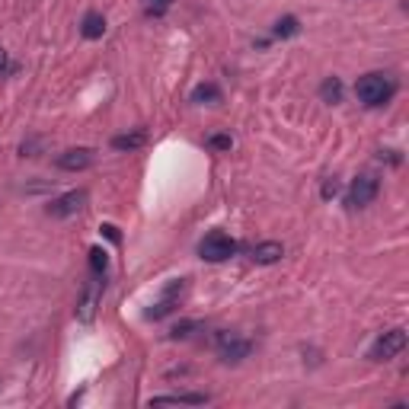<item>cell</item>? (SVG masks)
Segmentation results:
<instances>
[{
	"label": "cell",
	"mask_w": 409,
	"mask_h": 409,
	"mask_svg": "<svg viewBox=\"0 0 409 409\" xmlns=\"http://www.w3.org/2000/svg\"><path fill=\"white\" fill-rule=\"evenodd\" d=\"M336 192H339V183H336V179H329V183H323V198H333Z\"/></svg>",
	"instance_id": "20"
},
{
	"label": "cell",
	"mask_w": 409,
	"mask_h": 409,
	"mask_svg": "<svg viewBox=\"0 0 409 409\" xmlns=\"http://www.w3.org/2000/svg\"><path fill=\"white\" fill-rule=\"evenodd\" d=\"M231 135H211L208 138V148H214V150H231Z\"/></svg>",
	"instance_id": "18"
},
{
	"label": "cell",
	"mask_w": 409,
	"mask_h": 409,
	"mask_svg": "<svg viewBox=\"0 0 409 409\" xmlns=\"http://www.w3.org/2000/svg\"><path fill=\"white\" fill-rule=\"evenodd\" d=\"M144 141H148L144 131H131V135H115V138H112V148L115 150H138V148H144Z\"/></svg>",
	"instance_id": "11"
},
{
	"label": "cell",
	"mask_w": 409,
	"mask_h": 409,
	"mask_svg": "<svg viewBox=\"0 0 409 409\" xmlns=\"http://www.w3.org/2000/svg\"><path fill=\"white\" fill-rule=\"evenodd\" d=\"M377 192H381V183H377V176H371V173H364V176H358L352 183V189H349V208H364V204H371L374 198H377Z\"/></svg>",
	"instance_id": "5"
},
{
	"label": "cell",
	"mask_w": 409,
	"mask_h": 409,
	"mask_svg": "<svg viewBox=\"0 0 409 409\" xmlns=\"http://www.w3.org/2000/svg\"><path fill=\"white\" fill-rule=\"evenodd\" d=\"M100 285H102V281L96 279V281H93V288L86 291V294H84V301H80V310H77V314H80V320H93L96 301H100Z\"/></svg>",
	"instance_id": "12"
},
{
	"label": "cell",
	"mask_w": 409,
	"mask_h": 409,
	"mask_svg": "<svg viewBox=\"0 0 409 409\" xmlns=\"http://www.w3.org/2000/svg\"><path fill=\"white\" fill-rule=\"evenodd\" d=\"M221 100V90L214 84H202L196 86V93H192V102H218Z\"/></svg>",
	"instance_id": "16"
},
{
	"label": "cell",
	"mask_w": 409,
	"mask_h": 409,
	"mask_svg": "<svg viewBox=\"0 0 409 409\" xmlns=\"http://www.w3.org/2000/svg\"><path fill=\"white\" fill-rule=\"evenodd\" d=\"M218 349H221L224 362L237 364V362H243V358L253 352V342H250V339H240L237 333H227V329H221V333H218Z\"/></svg>",
	"instance_id": "4"
},
{
	"label": "cell",
	"mask_w": 409,
	"mask_h": 409,
	"mask_svg": "<svg viewBox=\"0 0 409 409\" xmlns=\"http://www.w3.org/2000/svg\"><path fill=\"white\" fill-rule=\"evenodd\" d=\"M154 3H157V7H170V3H173V0H154Z\"/></svg>",
	"instance_id": "23"
},
{
	"label": "cell",
	"mask_w": 409,
	"mask_h": 409,
	"mask_svg": "<svg viewBox=\"0 0 409 409\" xmlns=\"http://www.w3.org/2000/svg\"><path fill=\"white\" fill-rule=\"evenodd\" d=\"M80 32H84V38H100L102 32H106V19H102L100 13H86Z\"/></svg>",
	"instance_id": "13"
},
{
	"label": "cell",
	"mask_w": 409,
	"mask_h": 409,
	"mask_svg": "<svg viewBox=\"0 0 409 409\" xmlns=\"http://www.w3.org/2000/svg\"><path fill=\"white\" fill-rule=\"evenodd\" d=\"M84 204H86V192H67V196L55 198V202L48 204V214H51V218H71V214H77Z\"/></svg>",
	"instance_id": "7"
},
{
	"label": "cell",
	"mask_w": 409,
	"mask_h": 409,
	"mask_svg": "<svg viewBox=\"0 0 409 409\" xmlns=\"http://www.w3.org/2000/svg\"><path fill=\"white\" fill-rule=\"evenodd\" d=\"M183 291H186V281H183V279L173 281V285H170V288L163 291V298H160L157 304H154V307L148 310L150 320H163L167 314H173V310H176V304H179V298H183Z\"/></svg>",
	"instance_id": "6"
},
{
	"label": "cell",
	"mask_w": 409,
	"mask_h": 409,
	"mask_svg": "<svg viewBox=\"0 0 409 409\" xmlns=\"http://www.w3.org/2000/svg\"><path fill=\"white\" fill-rule=\"evenodd\" d=\"M298 32H301V23H298V16H281L279 23H275V36H279V38L298 36Z\"/></svg>",
	"instance_id": "15"
},
{
	"label": "cell",
	"mask_w": 409,
	"mask_h": 409,
	"mask_svg": "<svg viewBox=\"0 0 409 409\" xmlns=\"http://www.w3.org/2000/svg\"><path fill=\"white\" fill-rule=\"evenodd\" d=\"M393 93H397V84H393L390 74H364L355 84V96L364 106H384V102L393 100Z\"/></svg>",
	"instance_id": "1"
},
{
	"label": "cell",
	"mask_w": 409,
	"mask_h": 409,
	"mask_svg": "<svg viewBox=\"0 0 409 409\" xmlns=\"http://www.w3.org/2000/svg\"><path fill=\"white\" fill-rule=\"evenodd\" d=\"M58 170H67V173H77V170H86L93 163V150L86 148H74V150H65V154H58Z\"/></svg>",
	"instance_id": "8"
},
{
	"label": "cell",
	"mask_w": 409,
	"mask_h": 409,
	"mask_svg": "<svg viewBox=\"0 0 409 409\" xmlns=\"http://www.w3.org/2000/svg\"><path fill=\"white\" fill-rule=\"evenodd\" d=\"M406 349V329H387V333L371 345V362H390L393 355H400Z\"/></svg>",
	"instance_id": "3"
},
{
	"label": "cell",
	"mask_w": 409,
	"mask_h": 409,
	"mask_svg": "<svg viewBox=\"0 0 409 409\" xmlns=\"http://www.w3.org/2000/svg\"><path fill=\"white\" fill-rule=\"evenodd\" d=\"M176 403H186V406H204L208 397L204 393H176V397H154L150 406H176Z\"/></svg>",
	"instance_id": "10"
},
{
	"label": "cell",
	"mask_w": 409,
	"mask_h": 409,
	"mask_svg": "<svg viewBox=\"0 0 409 409\" xmlns=\"http://www.w3.org/2000/svg\"><path fill=\"white\" fill-rule=\"evenodd\" d=\"M100 231L106 233V237H109V240H119V233H115V227H112V224H102Z\"/></svg>",
	"instance_id": "21"
},
{
	"label": "cell",
	"mask_w": 409,
	"mask_h": 409,
	"mask_svg": "<svg viewBox=\"0 0 409 409\" xmlns=\"http://www.w3.org/2000/svg\"><path fill=\"white\" fill-rule=\"evenodd\" d=\"M320 96L326 102H339L342 100V84H339V77H326L323 86H320Z\"/></svg>",
	"instance_id": "14"
},
{
	"label": "cell",
	"mask_w": 409,
	"mask_h": 409,
	"mask_svg": "<svg viewBox=\"0 0 409 409\" xmlns=\"http://www.w3.org/2000/svg\"><path fill=\"white\" fill-rule=\"evenodd\" d=\"M106 266H109V259H106V253L96 246V250H90V269H93L96 279H102L106 275Z\"/></svg>",
	"instance_id": "17"
},
{
	"label": "cell",
	"mask_w": 409,
	"mask_h": 409,
	"mask_svg": "<svg viewBox=\"0 0 409 409\" xmlns=\"http://www.w3.org/2000/svg\"><path fill=\"white\" fill-rule=\"evenodd\" d=\"M196 329H202V323H179V326H173V339H186Z\"/></svg>",
	"instance_id": "19"
},
{
	"label": "cell",
	"mask_w": 409,
	"mask_h": 409,
	"mask_svg": "<svg viewBox=\"0 0 409 409\" xmlns=\"http://www.w3.org/2000/svg\"><path fill=\"white\" fill-rule=\"evenodd\" d=\"M281 256H285V246H281L279 240H266L253 250V262H259V266H272V262H279Z\"/></svg>",
	"instance_id": "9"
},
{
	"label": "cell",
	"mask_w": 409,
	"mask_h": 409,
	"mask_svg": "<svg viewBox=\"0 0 409 409\" xmlns=\"http://www.w3.org/2000/svg\"><path fill=\"white\" fill-rule=\"evenodd\" d=\"M3 67H7V51L0 48V71H3Z\"/></svg>",
	"instance_id": "22"
},
{
	"label": "cell",
	"mask_w": 409,
	"mask_h": 409,
	"mask_svg": "<svg viewBox=\"0 0 409 409\" xmlns=\"http://www.w3.org/2000/svg\"><path fill=\"white\" fill-rule=\"evenodd\" d=\"M233 253H237V243L224 231H211L198 243V256H202L204 262H224V259H231Z\"/></svg>",
	"instance_id": "2"
}]
</instances>
